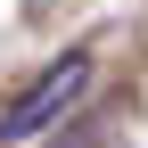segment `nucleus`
<instances>
[{
  "instance_id": "nucleus-1",
  "label": "nucleus",
  "mask_w": 148,
  "mask_h": 148,
  "mask_svg": "<svg viewBox=\"0 0 148 148\" xmlns=\"http://www.w3.org/2000/svg\"><path fill=\"white\" fill-rule=\"evenodd\" d=\"M82 90H90V49L49 58V66L8 99V107H0V140H33V132H49V123H66V107L82 99Z\"/></svg>"
}]
</instances>
